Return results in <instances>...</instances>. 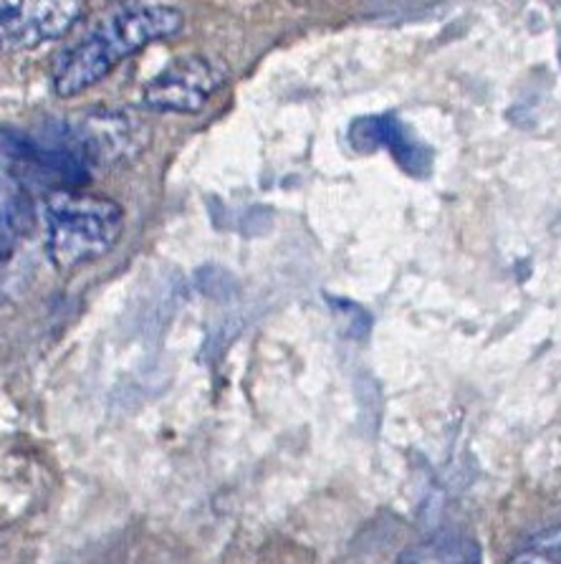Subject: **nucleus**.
I'll return each mask as SVG.
<instances>
[{"label":"nucleus","mask_w":561,"mask_h":564,"mask_svg":"<svg viewBox=\"0 0 561 564\" xmlns=\"http://www.w3.org/2000/svg\"><path fill=\"white\" fill-rule=\"evenodd\" d=\"M46 253L58 271L99 261L124 230V213L105 195L56 191L44 203Z\"/></svg>","instance_id":"obj_2"},{"label":"nucleus","mask_w":561,"mask_h":564,"mask_svg":"<svg viewBox=\"0 0 561 564\" xmlns=\"http://www.w3.org/2000/svg\"><path fill=\"white\" fill-rule=\"evenodd\" d=\"M350 140L362 152L387 148L399 162V167L413 175H425L430 170L428 148L415 140L410 130L393 115L356 119L350 130Z\"/></svg>","instance_id":"obj_5"},{"label":"nucleus","mask_w":561,"mask_h":564,"mask_svg":"<svg viewBox=\"0 0 561 564\" xmlns=\"http://www.w3.org/2000/svg\"><path fill=\"white\" fill-rule=\"evenodd\" d=\"M183 23L180 8L167 3L132 0L112 8L56 58L51 74L54 91L66 99L91 89L124 58L180 33Z\"/></svg>","instance_id":"obj_1"},{"label":"nucleus","mask_w":561,"mask_h":564,"mask_svg":"<svg viewBox=\"0 0 561 564\" xmlns=\"http://www.w3.org/2000/svg\"><path fill=\"white\" fill-rule=\"evenodd\" d=\"M329 310L334 314V319L339 322V329L344 332L346 337L352 339H364L372 329V316L364 306L350 302V299L342 296H327Z\"/></svg>","instance_id":"obj_8"},{"label":"nucleus","mask_w":561,"mask_h":564,"mask_svg":"<svg viewBox=\"0 0 561 564\" xmlns=\"http://www.w3.org/2000/svg\"><path fill=\"white\" fill-rule=\"evenodd\" d=\"M29 213L31 205L25 200L19 177L11 173L6 162H0V249H8L15 238L23 236Z\"/></svg>","instance_id":"obj_6"},{"label":"nucleus","mask_w":561,"mask_h":564,"mask_svg":"<svg viewBox=\"0 0 561 564\" xmlns=\"http://www.w3.org/2000/svg\"><path fill=\"white\" fill-rule=\"evenodd\" d=\"M479 544L461 534H438L403 554V562H479Z\"/></svg>","instance_id":"obj_7"},{"label":"nucleus","mask_w":561,"mask_h":564,"mask_svg":"<svg viewBox=\"0 0 561 564\" xmlns=\"http://www.w3.org/2000/svg\"><path fill=\"white\" fill-rule=\"evenodd\" d=\"M228 68L208 56H183L163 68L142 91V101L155 112L195 115L223 89Z\"/></svg>","instance_id":"obj_3"},{"label":"nucleus","mask_w":561,"mask_h":564,"mask_svg":"<svg viewBox=\"0 0 561 564\" xmlns=\"http://www.w3.org/2000/svg\"><path fill=\"white\" fill-rule=\"evenodd\" d=\"M81 8L84 0H0V51H29L62 39Z\"/></svg>","instance_id":"obj_4"},{"label":"nucleus","mask_w":561,"mask_h":564,"mask_svg":"<svg viewBox=\"0 0 561 564\" xmlns=\"http://www.w3.org/2000/svg\"><path fill=\"white\" fill-rule=\"evenodd\" d=\"M561 560V529H551V532L541 534L537 544L524 554H518L516 562H554Z\"/></svg>","instance_id":"obj_9"}]
</instances>
